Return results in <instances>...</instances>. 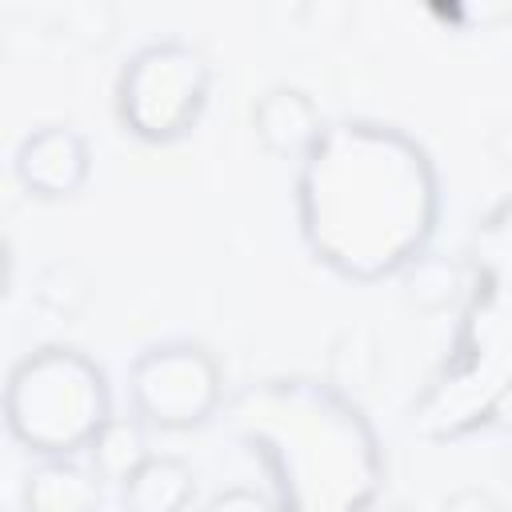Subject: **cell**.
I'll list each match as a JSON object with an SVG mask.
<instances>
[{
	"label": "cell",
	"mask_w": 512,
	"mask_h": 512,
	"mask_svg": "<svg viewBox=\"0 0 512 512\" xmlns=\"http://www.w3.org/2000/svg\"><path fill=\"white\" fill-rule=\"evenodd\" d=\"M440 512H504V508H500V500H496L492 492H484V488H460V492H452V496L444 500Z\"/></svg>",
	"instance_id": "obj_14"
},
{
	"label": "cell",
	"mask_w": 512,
	"mask_h": 512,
	"mask_svg": "<svg viewBox=\"0 0 512 512\" xmlns=\"http://www.w3.org/2000/svg\"><path fill=\"white\" fill-rule=\"evenodd\" d=\"M508 376V300L504 280L492 276L484 292H468L456 356L412 404V432L444 444L484 428L488 420H500L508 404Z\"/></svg>",
	"instance_id": "obj_4"
},
{
	"label": "cell",
	"mask_w": 512,
	"mask_h": 512,
	"mask_svg": "<svg viewBox=\"0 0 512 512\" xmlns=\"http://www.w3.org/2000/svg\"><path fill=\"white\" fill-rule=\"evenodd\" d=\"M8 272H12V256H8V240L0 236V296L8 288Z\"/></svg>",
	"instance_id": "obj_15"
},
{
	"label": "cell",
	"mask_w": 512,
	"mask_h": 512,
	"mask_svg": "<svg viewBox=\"0 0 512 512\" xmlns=\"http://www.w3.org/2000/svg\"><path fill=\"white\" fill-rule=\"evenodd\" d=\"M204 512H272L268 508V496L264 492H252V488H224L208 500Z\"/></svg>",
	"instance_id": "obj_13"
},
{
	"label": "cell",
	"mask_w": 512,
	"mask_h": 512,
	"mask_svg": "<svg viewBox=\"0 0 512 512\" xmlns=\"http://www.w3.org/2000/svg\"><path fill=\"white\" fill-rule=\"evenodd\" d=\"M468 276L460 264H452L448 256H416L404 268V296L408 304L424 308V312H440V308H456L468 296Z\"/></svg>",
	"instance_id": "obj_12"
},
{
	"label": "cell",
	"mask_w": 512,
	"mask_h": 512,
	"mask_svg": "<svg viewBox=\"0 0 512 512\" xmlns=\"http://www.w3.org/2000/svg\"><path fill=\"white\" fill-rule=\"evenodd\" d=\"M196 496V476L176 456H148L124 484L120 500L124 512H184Z\"/></svg>",
	"instance_id": "obj_10"
},
{
	"label": "cell",
	"mask_w": 512,
	"mask_h": 512,
	"mask_svg": "<svg viewBox=\"0 0 512 512\" xmlns=\"http://www.w3.org/2000/svg\"><path fill=\"white\" fill-rule=\"evenodd\" d=\"M12 168L28 196L72 200L92 176V148L68 124H40L20 140Z\"/></svg>",
	"instance_id": "obj_7"
},
{
	"label": "cell",
	"mask_w": 512,
	"mask_h": 512,
	"mask_svg": "<svg viewBox=\"0 0 512 512\" xmlns=\"http://www.w3.org/2000/svg\"><path fill=\"white\" fill-rule=\"evenodd\" d=\"M296 220L316 264L376 284L424 256L440 220L436 164L400 124L332 120L300 160Z\"/></svg>",
	"instance_id": "obj_1"
},
{
	"label": "cell",
	"mask_w": 512,
	"mask_h": 512,
	"mask_svg": "<svg viewBox=\"0 0 512 512\" xmlns=\"http://www.w3.org/2000/svg\"><path fill=\"white\" fill-rule=\"evenodd\" d=\"M4 424L20 448L40 460L80 456L112 416V392L92 356L68 344H44L16 360L4 380Z\"/></svg>",
	"instance_id": "obj_3"
},
{
	"label": "cell",
	"mask_w": 512,
	"mask_h": 512,
	"mask_svg": "<svg viewBox=\"0 0 512 512\" xmlns=\"http://www.w3.org/2000/svg\"><path fill=\"white\" fill-rule=\"evenodd\" d=\"M324 124L328 120L320 104L292 84H276L260 92L252 104V136L268 156H280V160H304V152L320 140Z\"/></svg>",
	"instance_id": "obj_8"
},
{
	"label": "cell",
	"mask_w": 512,
	"mask_h": 512,
	"mask_svg": "<svg viewBox=\"0 0 512 512\" xmlns=\"http://www.w3.org/2000/svg\"><path fill=\"white\" fill-rule=\"evenodd\" d=\"M24 512H96L104 500L100 476L80 456L40 460L24 476Z\"/></svg>",
	"instance_id": "obj_9"
},
{
	"label": "cell",
	"mask_w": 512,
	"mask_h": 512,
	"mask_svg": "<svg viewBox=\"0 0 512 512\" xmlns=\"http://www.w3.org/2000/svg\"><path fill=\"white\" fill-rule=\"evenodd\" d=\"M388 512H408V508H388Z\"/></svg>",
	"instance_id": "obj_16"
},
{
	"label": "cell",
	"mask_w": 512,
	"mask_h": 512,
	"mask_svg": "<svg viewBox=\"0 0 512 512\" xmlns=\"http://www.w3.org/2000/svg\"><path fill=\"white\" fill-rule=\"evenodd\" d=\"M84 456H88V468L100 476V484H124L152 456L148 428L136 416H108L104 428L84 448Z\"/></svg>",
	"instance_id": "obj_11"
},
{
	"label": "cell",
	"mask_w": 512,
	"mask_h": 512,
	"mask_svg": "<svg viewBox=\"0 0 512 512\" xmlns=\"http://www.w3.org/2000/svg\"><path fill=\"white\" fill-rule=\"evenodd\" d=\"M212 88V68L184 40H156L132 52L116 76V120L140 144H176L196 132Z\"/></svg>",
	"instance_id": "obj_5"
},
{
	"label": "cell",
	"mask_w": 512,
	"mask_h": 512,
	"mask_svg": "<svg viewBox=\"0 0 512 512\" xmlns=\"http://www.w3.org/2000/svg\"><path fill=\"white\" fill-rule=\"evenodd\" d=\"M128 400L148 432H188L220 412L224 376L204 344L164 340L132 360Z\"/></svg>",
	"instance_id": "obj_6"
},
{
	"label": "cell",
	"mask_w": 512,
	"mask_h": 512,
	"mask_svg": "<svg viewBox=\"0 0 512 512\" xmlns=\"http://www.w3.org/2000/svg\"><path fill=\"white\" fill-rule=\"evenodd\" d=\"M224 432L260 460L272 512H372L384 488L372 420L328 380H252L224 408Z\"/></svg>",
	"instance_id": "obj_2"
}]
</instances>
